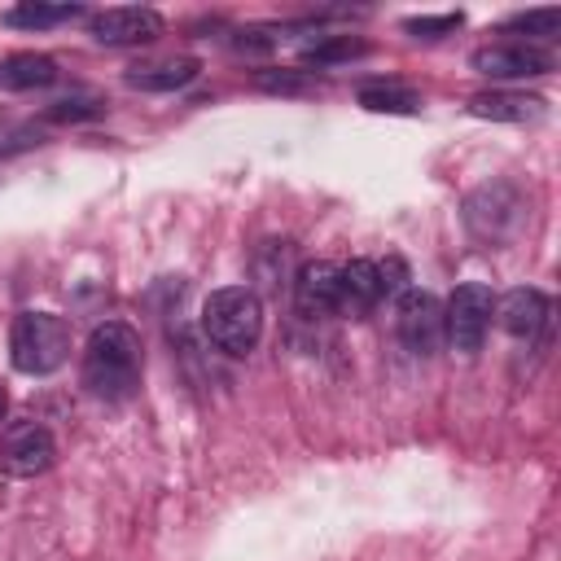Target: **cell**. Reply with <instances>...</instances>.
<instances>
[{
    "mask_svg": "<svg viewBox=\"0 0 561 561\" xmlns=\"http://www.w3.org/2000/svg\"><path fill=\"white\" fill-rule=\"evenodd\" d=\"M202 329L224 355H250L263 337V302L245 285L215 289L202 307Z\"/></svg>",
    "mask_w": 561,
    "mask_h": 561,
    "instance_id": "7a4b0ae2",
    "label": "cell"
},
{
    "mask_svg": "<svg viewBox=\"0 0 561 561\" xmlns=\"http://www.w3.org/2000/svg\"><path fill=\"white\" fill-rule=\"evenodd\" d=\"M145 373V346L140 333L123 320H105L92 329L88 346H83V390L92 399L118 403L131 399Z\"/></svg>",
    "mask_w": 561,
    "mask_h": 561,
    "instance_id": "6da1fadb",
    "label": "cell"
},
{
    "mask_svg": "<svg viewBox=\"0 0 561 561\" xmlns=\"http://www.w3.org/2000/svg\"><path fill=\"white\" fill-rule=\"evenodd\" d=\"M469 66L486 79H535V75H548L552 70V53L539 48V44H482L473 48Z\"/></svg>",
    "mask_w": 561,
    "mask_h": 561,
    "instance_id": "8992f818",
    "label": "cell"
},
{
    "mask_svg": "<svg viewBox=\"0 0 561 561\" xmlns=\"http://www.w3.org/2000/svg\"><path fill=\"white\" fill-rule=\"evenodd\" d=\"M377 280H381V298H386V294H403V289H408V267H403V259L377 263Z\"/></svg>",
    "mask_w": 561,
    "mask_h": 561,
    "instance_id": "ffe728a7",
    "label": "cell"
},
{
    "mask_svg": "<svg viewBox=\"0 0 561 561\" xmlns=\"http://www.w3.org/2000/svg\"><path fill=\"white\" fill-rule=\"evenodd\" d=\"M381 298V280H377V263L373 259H351L342 267V285H337V311L342 316H364L373 311Z\"/></svg>",
    "mask_w": 561,
    "mask_h": 561,
    "instance_id": "30bf717a",
    "label": "cell"
},
{
    "mask_svg": "<svg viewBox=\"0 0 561 561\" xmlns=\"http://www.w3.org/2000/svg\"><path fill=\"white\" fill-rule=\"evenodd\" d=\"M394 324H399V342L412 355H434L443 342V302L425 289H403Z\"/></svg>",
    "mask_w": 561,
    "mask_h": 561,
    "instance_id": "5b68a950",
    "label": "cell"
},
{
    "mask_svg": "<svg viewBox=\"0 0 561 561\" xmlns=\"http://www.w3.org/2000/svg\"><path fill=\"white\" fill-rule=\"evenodd\" d=\"M92 39L96 44H114V48H127V44H149L162 35V18L153 9H140V4H123V9H101L92 13Z\"/></svg>",
    "mask_w": 561,
    "mask_h": 561,
    "instance_id": "ba28073f",
    "label": "cell"
},
{
    "mask_svg": "<svg viewBox=\"0 0 561 561\" xmlns=\"http://www.w3.org/2000/svg\"><path fill=\"white\" fill-rule=\"evenodd\" d=\"M557 26H561V13H557V9H535V13H517V18H513V31L557 35Z\"/></svg>",
    "mask_w": 561,
    "mask_h": 561,
    "instance_id": "d6986e66",
    "label": "cell"
},
{
    "mask_svg": "<svg viewBox=\"0 0 561 561\" xmlns=\"http://www.w3.org/2000/svg\"><path fill=\"white\" fill-rule=\"evenodd\" d=\"M259 83H263V88H272V92H294V88H302V79H298V75H263Z\"/></svg>",
    "mask_w": 561,
    "mask_h": 561,
    "instance_id": "44dd1931",
    "label": "cell"
},
{
    "mask_svg": "<svg viewBox=\"0 0 561 561\" xmlns=\"http://www.w3.org/2000/svg\"><path fill=\"white\" fill-rule=\"evenodd\" d=\"M197 57H158V61H140L127 70V83L140 92H175L184 83L197 79Z\"/></svg>",
    "mask_w": 561,
    "mask_h": 561,
    "instance_id": "8fae6325",
    "label": "cell"
},
{
    "mask_svg": "<svg viewBox=\"0 0 561 561\" xmlns=\"http://www.w3.org/2000/svg\"><path fill=\"white\" fill-rule=\"evenodd\" d=\"M359 53H368V44H364V39H351V35H342V39H324V44H311V48L302 53V61H307V66H329V61H346V57H359Z\"/></svg>",
    "mask_w": 561,
    "mask_h": 561,
    "instance_id": "e0dca14e",
    "label": "cell"
},
{
    "mask_svg": "<svg viewBox=\"0 0 561 561\" xmlns=\"http://www.w3.org/2000/svg\"><path fill=\"white\" fill-rule=\"evenodd\" d=\"M79 13H83V4H18V9H4L0 22L4 26H22V31H44V26L75 22Z\"/></svg>",
    "mask_w": 561,
    "mask_h": 561,
    "instance_id": "9a60e30c",
    "label": "cell"
},
{
    "mask_svg": "<svg viewBox=\"0 0 561 561\" xmlns=\"http://www.w3.org/2000/svg\"><path fill=\"white\" fill-rule=\"evenodd\" d=\"M359 105L373 114H416L421 96L399 83H368V88H359Z\"/></svg>",
    "mask_w": 561,
    "mask_h": 561,
    "instance_id": "2e32d148",
    "label": "cell"
},
{
    "mask_svg": "<svg viewBox=\"0 0 561 561\" xmlns=\"http://www.w3.org/2000/svg\"><path fill=\"white\" fill-rule=\"evenodd\" d=\"M4 408H9V394H4V386H0V421H4Z\"/></svg>",
    "mask_w": 561,
    "mask_h": 561,
    "instance_id": "7402d4cb",
    "label": "cell"
},
{
    "mask_svg": "<svg viewBox=\"0 0 561 561\" xmlns=\"http://www.w3.org/2000/svg\"><path fill=\"white\" fill-rule=\"evenodd\" d=\"M460 26V13H438V18H408L403 22V31H412L416 39H438V35H447V31H456Z\"/></svg>",
    "mask_w": 561,
    "mask_h": 561,
    "instance_id": "ac0fdd59",
    "label": "cell"
},
{
    "mask_svg": "<svg viewBox=\"0 0 561 561\" xmlns=\"http://www.w3.org/2000/svg\"><path fill=\"white\" fill-rule=\"evenodd\" d=\"M57 79V61L48 53H9L0 61V88L26 92V88H48Z\"/></svg>",
    "mask_w": 561,
    "mask_h": 561,
    "instance_id": "4fadbf2b",
    "label": "cell"
},
{
    "mask_svg": "<svg viewBox=\"0 0 561 561\" xmlns=\"http://www.w3.org/2000/svg\"><path fill=\"white\" fill-rule=\"evenodd\" d=\"M469 114L526 123V118H539L543 114V101L539 96H526V92H478V96H469Z\"/></svg>",
    "mask_w": 561,
    "mask_h": 561,
    "instance_id": "5bb4252c",
    "label": "cell"
},
{
    "mask_svg": "<svg viewBox=\"0 0 561 561\" xmlns=\"http://www.w3.org/2000/svg\"><path fill=\"white\" fill-rule=\"evenodd\" d=\"M337 285H342V267L329 259H311L294 272V302L302 316H333L337 311Z\"/></svg>",
    "mask_w": 561,
    "mask_h": 561,
    "instance_id": "9c48e42d",
    "label": "cell"
},
{
    "mask_svg": "<svg viewBox=\"0 0 561 561\" xmlns=\"http://www.w3.org/2000/svg\"><path fill=\"white\" fill-rule=\"evenodd\" d=\"M491 311H495L491 289H486L482 280H465V285L451 289V298H447V307H443V333L451 337L456 351L473 355V351L482 346L486 329H491Z\"/></svg>",
    "mask_w": 561,
    "mask_h": 561,
    "instance_id": "277c9868",
    "label": "cell"
},
{
    "mask_svg": "<svg viewBox=\"0 0 561 561\" xmlns=\"http://www.w3.org/2000/svg\"><path fill=\"white\" fill-rule=\"evenodd\" d=\"M70 355V324L53 311H22L9 329V359L18 373L44 377Z\"/></svg>",
    "mask_w": 561,
    "mask_h": 561,
    "instance_id": "3957f363",
    "label": "cell"
},
{
    "mask_svg": "<svg viewBox=\"0 0 561 561\" xmlns=\"http://www.w3.org/2000/svg\"><path fill=\"white\" fill-rule=\"evenodd\" d=\"M53 456H57V443H53V434H48L44 425L18 421V425L4 430V451H0V460H4V469H9L13 478H35V473H44V469L53 465Z\"/></svg>",
    "mask_w": 561,
    "mask_h": 561,
    "instance_id": "52a82bcc",
    "label": "cell"
},
{
    "mask_svg": "<svg viewBox=\"0 0 561 561\" xmlns=\"http://www.w3.org/2000/svg\"><path fill=\"white\" fill-rule=\"evenodd\" d=\"M495 311H500V324L513 337H535L548 324V298L539 289H508Z\"/></svg>",
    "mask_w": 561,
    "mask_h": 561,
    "instance_id": "7c38bea8",
    "label": "cell"
}]
</instances>
